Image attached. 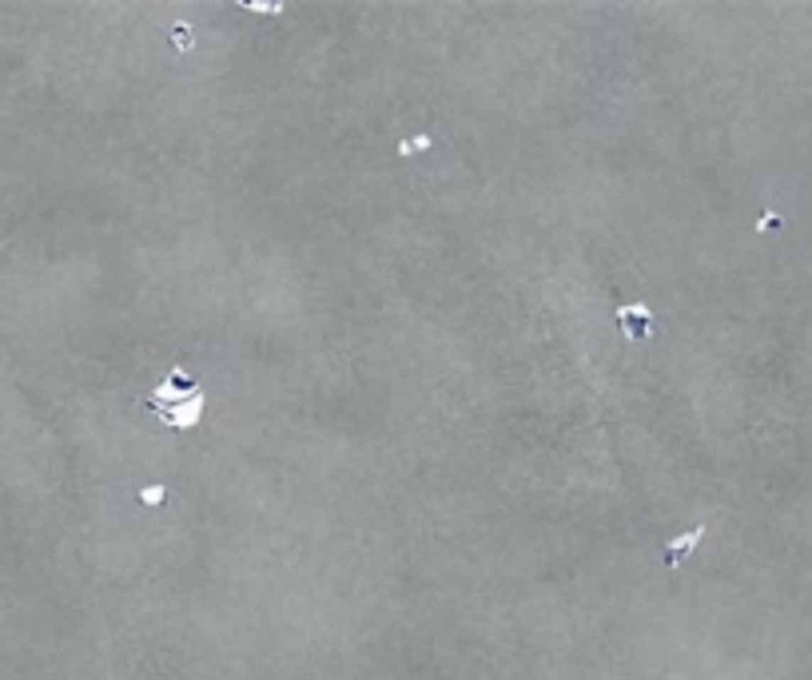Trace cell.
Instances as JSON below:
<instances>
[{
	"instance_id": "cell-6",
	"label": "cell",
	"mask_w": 812,
	"mask_h": 680,
	"mask_svg": "<svg viewBox=\"0 0 812 680\" xmlns=\"http://www.w3.org/2000/svg\"><path fill=\"white\" fill-rule=\"evenodd\" d=\"M171 40H175V48H191V40H195V36H191L188 24H175V28H171Z\"/></svg>"
},
{
	"instance_id": "cell-3",
	"label": "cell",
	"mask_w": 812,
	"mask_h": 680,
	"mask_svg": "<svg viewBox=\"0 0 812 680\" xmlns=\"http://www.w3.org/2000/svg\"><path fill=\"white\" fill-rule=\"evenodd\" d=\"M701 537H705V525H697L693 533H681V537H673V545H669V553H665V561H669V565H677V561H681Z\"/></svg>"
},
{
	"instance_id": "cell-5",
	"label": "cell",
	"mask_w": 812,
	"mask_h": 680,
	"mask_svg": "<svg viewBox=\"0 0 812 680\" xmlns=\"http://www.w3.org/2000/svg\"><path fill=\"white\" fill-rule=\"evenodd\" d=\"M163 493H168L163 486H144V490H140V501H144V505H160Z\"/></svg>"
},
{
	"instance_id": "cell-4",
	"label": "cell",
	"mask_w": 812,
	"mask_h": 680,
	"mask_svg": "<svg viewBox=\"0 0 812 680\" xmlns=\"http://www.w3.org/2000/svg\"><path fill=\"white\" fill-rule=\"evenodd\" d=\"M426 148H431V136H414V140H402L399 143L402 155H411V151H426Z\"/></svg>"
},
{
	"instance_id": "cell-1",
	"label": "cell",
	"mask_w": 812,
	"mask_h": 680,
	"mask_svg": "<svg viewBox=\"0 0 812 680\" xmlns=\"http://www.w3.org/2000/svg\"><path fill=\"white\" fill-rule=\"evenodd\" d=\"M617 319H622V330L629 339H645V334H649L653 310L645 307V302H633V307H617Z\"/></svg>"
},
{
	"instance_id": "cell-7",
	"label": "cell",
	"mask_w": 812,
	"mask_h": 680,
	"mask_svg": "<svg viewBox=\"0 0 812 680\" xmlns=\"http://www.w3.org/2000/svg\"><path fill=\"white\" fill-rule=\"evenodd\" d=\"M243 9H247V12H263V16H279V4H243Z\"/></svg>"
},
{
	"instance_id": "cell-2",
	"label": "cell",
	"mask_w": 812,
	"mask_h": 680,
	"mask_svg": "<svg viewBox=\"0 0 812 680\" xmlns=\"http://www.w3.org/2000/svg\"><path fill=\"white\" fill-rule=\"evenodd\" d=\"M200 410H203V394L195 390L188 398V406H183V402H180V406H168L163 422H168V426H195V422H200Z\"/></svg>"
},
{
	"instance_id": "cell-8",
	"label": "cell",
	"mask_w": 812,
	"mask_h": 680,
	"mask_svg": "<svg viewBox=\"0 0 812 680\" xmlns=\"http://www.w3.org/2000/svg\"><path fill=\"white\" fill-rule=\"evenodd\" d=\"M761 227H764V231H772V227H781V219H776V215H764V219H761Z\"/></svg>"
}]
</instances>
